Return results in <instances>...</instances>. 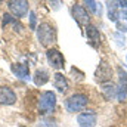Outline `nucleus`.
<instances>
[{"label": "nucleus", "instance_id": "f257e3e1", "mask_svg": "<svg viewBox=\"0 0 127 127\" xmlns=\"http://www.w3.org/2000/svg\"><path fill=\"white\" fill-rule=\"evenodd\" d=\"M37 38L41 43V46H44V47L50 46L56 40V31H55L53 25H50L49 22H41L37 27Z\"/></svg>", "mask_w": 127, "mask_h": 127}, {"label": "nucleus", "instance_id": "f03ea898", "mask_svg": "<svg viewBox=\"0 0 127 127\" xmlns=\"http://www.w3.org/2000/svg\"><path fill=\"white\" fill-rule=\"evenodd\" d=\"M89 102V97L84 93H74L65 100V108L68 112H78L86 108Z\"/></svg>", "mask_w": 127, "mask_h": 127}, {"label": "nucleus", "instance_id": "7ed1b4c3", "mask_svg": "<svg viewBox=\"0 0 127 127\" xmlns=\"http://www.w3.org/2000/svg\"><path fill=\"white\" fill-rule=\"evenodd\" d=\"M56 106V95L50 90L43 92L38 99V111L40 114H50Z\"/></svg>", "mask_w": 127, "mask_h": 127}, {"label": "nucleus", "instance_id": "20e7f679", "mask_svg": "<svg viewBox=\"0 0 127 127\" xmlns=\"http://www.w3.org/2000/svg\"><path fill=\"white\" fill-rule=\"evenodd\" d=\"M95 77H96V80H97L99 83H102V84L111 81V77H112V68H111V65H108V62H106L105 59H102V61L99 62L97 68H96Z\"/></svg>", "mask_w": 127, "mask_h": 127}, {"label": "nucleus", "instance_id": "39448f33", "mask_svg": "<svg viewBox=\"0 0 127 127\" xmlns=\"http://www.w3.org/2000/svg\"><path fill=\"white\" fill-rule=\"evenodd\" d=\"M7 6H9V10L16 18H24L28 13V6L30 4L25 0H10V1H7Z\"/></svg>", "mask_w": 127, "mask_h": 127}, {"label": "nucleus", "instance_id": "423d86ee", "mask_svg": "<svg viewBox=\"0 0 127 127\" xmlns=\"http://www.w3.org/2000/svg\"><path fill=\"white\" fill-rule=\"evenodd\" d=\"M46 58H47V62L52 68L55 69H61L65 65V59H64V55L58 50V49H47L46 52Z\"/></svg>", "mask_w": 127, "mask_h": 127}, {"label": "nucleus", "instance_id": "0eeeda50", "mask_svg": "<svg viewBox=\"0 0 127 127\" xmlns=\"http://www.w3.org/2000/svg\"><path fill=\"white\" fill-rule=\"evenodd\" d=\"M118 72V84H117V99L118 100H124L127 97V72L118 66L117 68Z\"/></svg>", "mask_w": 127, "mask_h": 127}, {"label": "nucleus", "instance_id": "6e6552de", "mask_svg": "<svg viewBox=\"0 0 127 127\" xmlns=\"http://www.w3.org/2000/svg\"><path fill=\"white\" fill-rule=\"evenodd\" d=\"M72 16H74V19L80 25H89V13H87V10H86L84 6L75 3L72 6Z\"/></svg>", "mask_w": 127, "mask_h": 127}, {"label": "nucleus", "instance_id": "1a4fd4ad", "mask_svg": "<svg viewBox=\"0 0 127 127\" xmlns=\"http://www.w3.org/2000/svg\"><path fill=\"white\" fill-rule=\"evenodd\" d=\"M97 117L93 111H87V112H81L77 117V123L80 124V127H95Z\"/></svg>", "mask_w": 127, "mask_h": 127}, {"label": "nucleus", "instance_id": "9d476101", "mask_svg": "<svg viewBox=\"0 0 127 127\" xmlns=\"http://www.w3.org/2000/svg\"><path fill=\"white\" fill-rule=\"evenodd\" d=\"M16 102L15 92L7 86H0V105H13Z\"/></svg>", "mask_w": 127, "mask_h": 127}, {"label": "nucleus", "instance_id": "9b49d317", "mask_svg": "<svg viewBox=\"0 0 127 127\" xmlns=\"http://www.w3.org/2000/svg\"><path fill=\"white\" fill-rule=\"evenodd\" d=\"M10 69H12V72H13L16 77H19V78H22V80L30 78V69H28L27 65H22V64H12V65H10Z\"/></svg>", "mask_w": 127, "mask_h": 127}, {"label": "nucleus", "instance_id": "f8f14e48", "mask_svg": "<svg viewBox=\"0 0 127 127\" xmlns=\"http://www.w3.org/2000/svg\"><path fill=\"white\" fill-rule=\"evenodd\" d=\"M108 6V19L112 21V22H117L120 19V6H118V1H108L106 3Z\"/></svg>", "mask_w": 127, "mask_h": 127}, {"label": "nucleus", "instance_id": "ddd939ff", "mask_svg": "<svg viewBox=\"0 0 127 127\" xmlns=\"http://www.w3.org/2000/svg\"><path fill=\"white\" fill-rule=\"evenodd\" d=\"M53 86H55V89H58V92H66L68 90V81H66V78L64 77L62 72H56L55 75H53Z\"/></svg>", "mask_w": 127, "mask_h": 127}, {"label": "nucleus", "instance_id": "4468645a", "mask_svg": "<svg viewBox=\"0 0 127 127\" xmlns=\"http://www.w3.org/2000/svg\"><path fill=\"white\" fill-rule=\"evenodd\" d=\"M86 37H87V40H89L92 44H97V43H99V40H100L99 30L96 28L95 25H92V24L86 25Z\"/></svg>", "mask_w": 127, "mask_h": 127}, {"label": "nucleus", "instance_id": "2eb2a0df", "mask_svg": "<svg viewBox=\"0 0 127 127\" xmlns=\"http://www.w3.org/2000/svg\"><path fill=\"white\" fill-rule=\"evenodd\" d=\"M32 81L35 86H44L47 81H49V72L46 69H37L34 72V77H32Z\"/></svg>", "mask_w": 127, "mask_h": 127}, {"label": "nucleus", "instance_id": "dca6fc26", "mask_svg": "<svg viewBox=\"0 0 127 127\" xmlns=\"http://www.w3.org/2000/svg\"><path fill=\"white\" fill-rule=\"evenodd\" d=\"M102 93L105 96V99H112V97H117V86L112 84L111 81L109 83H103L102 84Z\"/></svg>", "mask_w": 127, "mask_h": 127}, {"label": "nucleus", "instance_id": "f3484780", "mask_svg": "<svg viewBox=\"0 0 127 127\" xmlns=\"http://www.w3.org/2000/svg\"><path fill=\"white\" fill-rule=\"evenodd\" d=\"M84 6H86V10H90L92 13H95V15H99V16H100V4H99L97 1L89 0V1L84 3Z\"/></svg>", "mask_w": 127, "mask_h": 127}, {"label": "nucleus", "instance_id": "a211bd4d", "mask_svg": "<svg viewBox=\"0 0 127 127\" xmlns=\"http://www.w3.org/2000/svg\"><path fill=\"white\" fill-rule=\"evenodd\" d=\"M9 24H13L15 27L18 25L19 28H22V27L19 25V22H18V21H16V19H15V18H13V16L10 15V13H4V15H3V22H1V25H3V28H4L6 25H9Z\"/></svg>", "mask_w": 127, "mask_h": 127}, {"label": "nucleus", "instance_id": "6ab92c4d", "mask_svg": "<svg viewBox=\"0 0 127 127\" xmlns=\"http://www.w3.org/2000/svg\"><path fill=\"white\" fill-rule=\"evenodd\" d=\"M38 127H58V124H56L55 120H52V118H43V120L40 121Z\"/></svg>", "mask_w": 127, "mask_h": 127}, {"label": "nucleus", "instance_id": "aec40b11", "mask_svg": "<svg viewBox=\"0 0 127 127\" xmlns=\"http://www.w3.org/2000/svg\"><path fill=\"white\" fill-rule=\"evenodd\" d=\"M35 21H37V19H35V13H34V12H30V28H31V30L35 28Z\"/></svg>", "mask_w": 127, "mask_h": 127}]
</instances>
